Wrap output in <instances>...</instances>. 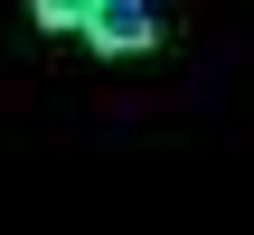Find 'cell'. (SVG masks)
Listing matches in <instances>:
<instances>
[{
    "mask_svg": "<svg viewBox=\"0 0 254 235\" xmlns=\"http://www.w3.org/2000/svg\"><path fill=\"white\" fill-rule=\"evenodd\" d=\"M75 38L94 57H141V47H160V9H141V0H85Z\"/></svg>",
    "mask_w": 254,
    "mask_h": 235,
    "instance_id": "6da1fadb",
    "label": "cell"
},
{
    "mask_svg": "<svg viewBox=\"0 0 254 235\" xmlns=\"http://www.w3.org/2000/svg\"><path fill=\"white\" fill-rule=\"evenodd\" d=\"M38 28H85V0H38Z\"/></svg>",
    "mask_w": 254,
    "mask_h": 235,
    "instance_id": "7a4b0ae2",
    "label": "cell"
}]
</instances>
